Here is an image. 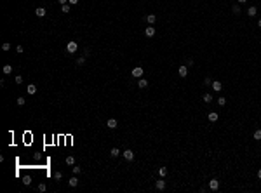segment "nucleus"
Here are the masks:
<instances>
[{"label": "nucleus", "mask_w": 261, "mask_h": 193, "mask_svg": "<svg viewBox=\"0 0 261 193\" xmlns=\"http://www.w3.org/2000/svg\"><path fill=\"white\" fill-rule=\"evenodd\" d=\"M77 49H78V44H77V42H68V44H66V52L73 54V52H77Z\"/></svg>", "instance_id": "nucleus-1"}, {"label": "nucleus", "mask_w": 261, "mask_h": 193, "mask_svg": "<svg viewBox=\"0 0 261 193\" xmlns=\"http://www.w3.org/2000/svg\"><path fill=\"white\" fill-rule=\"evenodd\" d=\"M131 73H132L134 78H141V77H143V68H141V66H136V68H132Z\"/></svg>", "instance_id": "nucleus-2"}, {"label": "nucleus", "mask_w": 261, "mask_h": 193, "mask_svg": "<svg viewBox=\"0 0 261 193\" xmlns=\"http://www.w3.org/2000/svg\"><path fill=\"white\" fill-rule=\"evenodd\" d=\"M178 75L183 77V78L188 75V66H186V64H183V66H179V68H178Z\"/></svg>", "instance_id": "nucleus-3"}, {"label": "nucleus", "mask_w": 261, "mask_h": 193, "mask_svg": "<svg viewBox=\"0 0 261 193\" xmlns=\"http://www.w3.org/2000/svg\"><path fill=\"white\" fill-rule=\"evenodd\" d=\"M209 188H211L212 191L219 190V181H218V179H211V181H209Z\"/></svg>", "instance_id": "nucleus-4"}, {"label": "nucleus", "mask_w": 261, "mask_h": 193, "mask_svg": "<svg viewBox=\"0 0 261 193\" xmlns=\"http://www.w3.org/2000/svg\"><path fill=\"white\" fill-rule=\"evenodd\" d=\"M122 155H124V158H125V160H134V151H132V150H125Z\"/></svg>", "instance_id": "nucleus-5"}, {"label": "nucleus", "mask_w": 261, "mask_h": 193, "mask_svg": "<svg viewBox=\"0 0 261 193\" xmlns=\"http://www.w3.org/2000/svg\"><path fill=\"white\" fill-rule=\"evenodd\" d=\"M68 184H70L71 188H75L77 184H78V177H77V174L73 176V177H70V179H68Z\"/></svg>", "instance_id": "nucleus-6"}, {"label": "nucleus", "mask_w": 261, "mask_h": 193, "mask_svg": "<svg viewBox=\"0 0 261 193\" xmlns=\"http://www.w3.org/2000/svg\"><path fill=\"white\" fill-rule=\"evenodd\" d=\"M145 35H146V37H153V35H155V28H153L151 24L145 30Z\"/></svg>", "instance_id": "nucleus-7"}, {"label": "nucleus", "mask_w": 261, "mask_h": 193, "mask_svg": "<svg viewBox=\"0 0 261 193\" xmlns=\"http://www.w3.org/2000/svg\"><path fill=\"white\" fill-rule=\"evenodd\" d=\"M35 14H37L38 18H44V16H45V9H44V7H37V9H35Z\"/></svg>", "instance_id": "nucleus-8"}, {"label": "nucleus", "mask_w": 261, "mask_h": 193, "mask_svg": "<svg viewBox=\"0 0 261 193\" xmlns=\"http://www.w3.org/2000/svg\"><path fill=\"white\" fill-rule=\"evenodd\" d=\"M155 188H157V190H160V191H162L164 188H165V181H164V177L160 179V181H157V183H155Z\"/></svg>", "instance_id": "nucleus-9"}, {"label": "nucleus", "mask_w": 261, "mask_h": 193, "mask_svg": "<svg viewBox=\"0 0 261 193\" xmlns=\"http://www.w3.org/2000/svg\"><path fill=\"white\" fill-rule=\"evenodd\" d=\"M218 118H219V115H218L216 111H211V113H209V122H216Z\"/></svg>", "instance_id": "nucleus-10"}, {"label": "nucleus", "mask_w": 261, "mask_h": 193, "mask_svg": "<svg viewBox=\"0 0 261 193\" xmlns=\"http://www.w3.org/2000/svg\"><path fill=\"white\" fill-rule=\"evenodd\" d=\"M211 87L214 89L216 92H219L221 89H223V84H221V82H212V85H211Z\"/></svg>", "instance_id": "nucleus-11"}, {"label": "nucleus", "mask_w": 261, "mask_h": 193, "mask_svg": "<svg viewBox=\"0 0 261 193\" xmlns=\"http://www.w3.org/2000/svg\"><path fill=\"white\" fill-rule=\"evenodd\" d=\"M146 21H148V24H153L157 21V16L155 14H148V16H146Z\"/></svg>", "instance_id": "nucleus-12"}, {"label": "nucleus", "mask_w": 261, "mask_h": 193, "mask_svg": "<svg viewBox=\"0 0 261 193\" xmlns=\"http://www.w3.org/2000/svg\"><path fill=\"white\" fill-rule=\"evenodd\" d=\"M106 125H108V129H115L117 127V120L115 118H110V120L106 122Z\"/></svg>", "instance_id": "nucleus-13"}, {"label": "nucleus", "mask_w": 261, "mask_h": 193, "mask_svg": "<svg viewBox=\"0 0 261 193\" xmlns=\"http://www.w3.org/2000/svg\"><path fill=\"white\" fill-rule=\"evenodd\" d=\"M138 85L141 89H145V87H148V80L146 78H139V82H138Z\"/></svg>", "instance_id": "nucleus-14"}, {"label": "nucleus", "mask_w": 261, "mask_h": 193, "mask_svg": "<svg viewBox=\"0 0 261 193\" xmlns=\"http://www.w3.org/2000/svg\"><path fill=\"white\" fill-rule=\"evenodd\" d=\"M118 155H120V150H118V148H111L110 150V157L115 158V157H118Z\"/></svg>", "instance_id": "nucleus-15"}, {"label": "nucleus", "mask_w": 261, "mask_h": 193, "mask_svg": "<svg viewBox=\"0 0 261 193\" xmlns=\"http://www.w3.org/2000/svg\"><path fill=\"white\" fill-rule=\"evenodd\" d=\"M247 14H249L251 18H254L256 14H258V9H256L254 5H252V7H249V11H247Z\"/></svg>", "instance_id": "nucleus-16"}, {"label": "nucleus", "mask_w": 261, "mask_h": 193, "mask_svg": "<svg viewBox=\"0 0 261 193\" xmlns=\"http://www.w3.org/2000/svg\"><path fill=\"white\" fill-rule=\"evenodd\" d=\"M2 71H4L5 75H11V71H12V66H11V64H5V66L2 68Z\"/></svg>", "instance_id": "nucleus-17"}, {"label": "nucleus", "mask_w": 261, "mask_h": 193, "mask_svg": "<svg viewBox=\"0 0 261 193\" xmlns=\"http://www.w3.org/2000/svg\"><path fill=\"white\" fill-rule=\"evenodd\" d=\"M35 92H37V85H35V84H30L28 85V94H35Z\"/></svg>", "instance_id": "nucleus-18"}, {"label": "nucleus", "mask_w": 261, "mask_h": 193, "mask_svg": "<svg viewBox=\"0 0 261 193\" xmlns=\"http://www.w3.org/2000/svg\"><path fill=\"white\" fill-rule=\"evenodd\" d=\"M252 137H254L256 141L261 139V129H258V130H254V134H252Z\"/></svg>", "instance_id": "nucleus-19"}, {"label": "nucleus", "mask_w": 261, "mask_h": 193, "mask_svg": "<svg viewBox=\"0 0 261 193\" xmlns=\"http://www.w3.org/2000/svg\"><path fill=\"white\" fill-rule=\"evenodd\" d=\"M202 99H204V103H211V101H212V96H211V94H204Z\"/></svg>", "instance_id": "nucleus-20"}, {"label": "nucleus", "mask_w": 261, "mask_h": 193, "mask_svg": "<svg viewBox=\"0 0 261 193\" xmlns=\"http://www.w3.org/2000/svg\"><path fill=\"white\" fill-rule=\"evenodd\" d=\"M61 12H63V14H68V12H70V4H64V5H61Z\"/></svg>", "instance_id": "nucleus-21"}, {"label": "nucleus", "mask_w": 261, "mask_h": 193, "mask_svg": "<svg viewBox=\"0 0 261 193\" xmlns=\"http://www.w3.org/2000/svg\"><path fill=\"white\" fill-rule=\"evenodd\" d=\"M158 174L162 176V177H165V176H167V167H160V169H158Z\"/></svg>", "instance_id": "nucleus-22"}, {"label": "nucleus", "mask_w": 261, "mask_h": 193, "mask_svg": "<svg viewBox=\"0 0 261 193\" xmlns=\"http://www.w3.org/2000/svg\"><path fill=\"white\" fill-rule=\"evenodd\" d=\"M54 179H56V181H61V179H63V172H59V170L54 172Z\"/></svg>", "instance_id": "nucleus-23"}, {"label": "nucleus", "mask_w": 261, "mask_h": 193, "mask_svg": "<svg viewBox=\"0 0 261 193\" xmlns=\"http://www.w3.org/2000/svg\"><path fill=\"white\" fill-rule=\"evenodd\" d=\"M66 164H68V165H73V164H75V158L71 157V155H70V157H66Z\"/></svg>", "instance_id": "nucleus-24"}, {"label": "nucleus", "mask_w": 261, "mask_h": 193, "mask_svg": "<svg viewBox=\"0 0 261 193\" xmlns=\"http://www.w3.org/2000/svg\"><path fill=\"white\" fill-rule=\"evenodd\" d=\"M218 105H219V106H225V105H226V98H218Z\"/></svg>", "instance_id": "nucleus-25"}, {"label": "nucleus", "mask_w": 261, "mask_h": 193, "mask_svg": "<svg viewBox=\"0 0 261 193\" xmlns=\"http://www.w3.org/2000/svg\"><path fill=\"white\" fill-rule=\"evenodd\" d=\"M23 183L26 184V186H28L30 183H31V177H30V176H24V177H23Z\"/></svg>", "instance_id": "nucleus-26"}, {"label": "nucleus", "mask_w": 261, "mask_h": 193, "mask_svg": "<svg viewBox=\"0 0 261 193\" xmlns=\"http://www.w3.org/2000/svg\"><path fill=\"white\" fill-rule=\"evenodd\" d=\"M2 49H4V51H9V49H11V44H9V42H4V44H2Z\"/></svg>", "instance_id": "nucleus-27"}, {"label": "nucleus", "mask_w": 261, "mask_h": 193, "mask_svg": "<svg viewBox=\"0 0 261 193\" xmlns=\"http://www.w3.org/2000/svg\"><path fill=\"white\" fill-rule=\"evenodd\" d=\"M45 190H47V186L44 184V183H40V184H38V191H42V193H44Z\"/></svg>", "instance_id": "nucleus-28"}, {"label": "nucleus", "mask_w": 261, "mask_h": 193, "mask_svg": "<svg viewBox=\"0 0 261 193\" xmlns=\"http://www.w3.org/2000/svg\"><path fill=\"white\" fill-rule=\"evenodd\" d=\"M84 63H85V58H78L77 59V64H78V66H82Z\"/></svg>", "instance_id": "nucleus-29"}, {"label": "nucleus", "mask_w": 261, "mask_h": 193, "mask_svg": "<svg viewBox=\"0 0 261 193\" xmlns=\"http://www.w3.org/2000/svg\"><path fill=\"white\" fill-rule=\"evenodd\" d=\"M232 11L235 12V14H240V7H238V5H233V7H232Z\"/></svg>", "instance_id": "nucleus-30"}, {"label": "nucleus", "mask_w": 261, "mask_h": 193, "mask_svg": "<svg viewBox=\"0 0 261 193\" xmlns=\"http://www.w3.org/2000/svg\"><path fill=\"white\" fill-rule=\"evenodd\" d=\"M204 84H205V85H212V80H211L209 77H205V80H204Z\"/></svg>", "instance_id": "nucleus-31"}, {"label": "nucleus", "mask_w": 261, "mask_h": 193, "mask_svg": "<svg viewBox=\"0 0 261 193\" xmlns=\"http://www.w3.org/2000/svg\"><path fill=\"white\" fill-rule=\"evenodd\" d=\"M17 105H19V106H24V98H17Z\"/></svg>", "instance_id": "nucleus-32"}, {"label": "nucleus", "mask_w": 261, "mask_h": 193, "mask_svg": "<svg viewBox=\"0 0 261 193\" xmlns=\"http://www.w3.org/2000/svg\"><path fill=\"white\" fill-rule=\"evenodd\" d=\"M16 84H23V77H21V75L16 77Z\"/></svg>", "instance_id": "nucleus-33"}, {"label": "nucleus", "mask_w": 261, "mask_h": 193, "mask_svg": "<svg viewBox=\"0 0 261 193\" xmlns=\"http://www.w3.org/2000/svg\"><path fill=\"white\" fill-rule=\"evenodd\" d=\"M186 66H193V59H191V58L186 59Z\"/></svg>", "instance_id": "nucleus-34"}, {"label": "nucleus", "mask_w": 261, "mask_h": 193, "mask_svg": "<svg viewBox=\"0 0 261 193\" xmlns=\"http://www.w3.org/2000/svg\"><path fill=\"white\" fill-rule=\"evenodd\" d=\"M73 174H80V167H73Z\"/></svg>", "instance_id": "nucleus-35"}, {"label": "nucleus", "mask_w": 261, "mask_h": 193, "mask_svg": "<svg viewBox=\"0 0 261 193\" xmlns=\"http://www.w3.org/2000/svg\"><path fill=\"white\" fill-rule=\"evenodd\" d=\"M68 4H70V5H77V4H78V0H70Z\"/></svg>", "instance_id": "nucleus-36"}, {"label": "nucleus", "mask_w": 261, "mask_h": 193, "mask_svg": "<svg viewBox=\"0 0 261 193\" xmlns=\"http://www.w3.org/2000/svg\"><path fill=\"white\" fill-rule=\"evenodd\" d=\"M58 2H59V4H61V5H64V4H68L70 0H58Z\"/></svg>", "instance_id": "nucleus-37"}, {"label": "nucleus", "mask_w": 261, "mask_h": 193, "mask_svg": "<svg viewBox=\"0 0 261 193\" xmlns=\"http://www.w3.org/2000/svg\"><path fill=\"white\" fill-rule=\"evenodd\" d=\"M237 2H238V4H245L247 0H237Z\"/></svg>", "instance_id": "nucleus-38"}, {"label": "nucleus", "mask_w": 261, "mask_h": 193, "mask_svg": "<svg viewBox=\"0 0 261 193\" xmlns=\"http://www.w3.org/2000/svg\"><path fill=\"white\" fill-rule=\"evenodd\" d=\"M258 177H259V179H261V169L258 170Z\"/></svg>", "instance_id": "nucleus-39"}, {"label": "nucleus", "mask_w": 261, "mask_h": 193, "mask_svg": "<svg viewBox=\"0 0 261 193\" xmlns=\"http://www.w3.org/2000/svg\"><path fill=\"white\" fill-rule=\"evenodd\" d=\"M258 26H259V28H261V19H259V21H258Z\"/></svg>", "instance_id": "nucleus-40"}]
</instances>
